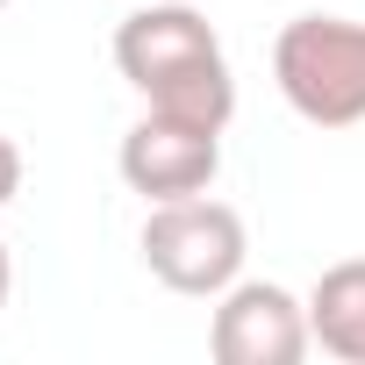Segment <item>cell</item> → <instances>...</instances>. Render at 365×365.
Masks as SVG:
<instances>
[{"instance_id":"obj_1","label":"cell","mask_w":365,"mask_h":365,"mask_svg":"<svg viewBox=\"0 0 365 365\" xmlns=\"http://www.w3.org/2000/svg\"><path fill=\"white\" fill-rule=\"evenodd\" d=\"M115 72L143 93V108L187 115L208 129H230L237 115V72L222 58V36L187 0H143L115 29Z\"/></svg>"},{"instance_id":"obj_2","label":"cell","mask_w":365,"mask_h":365,"mask_svg":"<svg viewBox=\"0 0 365 365\" xmlns=\"http://www.w3.org/2000/svg\"><path fill=\"white\" fill-rule=\"evenodd\" d=\"M279 101L315 129L365 122V22L351 15H294L272 36Z\"/></svg>"},{"instance_id":"obj_3","label":"cell","mask_w":365,"mask_h":365,"mask_svg":"<svg viewBox=\"0 0 365 365\" xmlns=\"http://www.w3.org/2000/svg\"><path fill=\"white\" fill-rule=\"evenodd\" d=\"M143 265L158 287L187 294V301H215L244 279V215L230 201L187 194V201H150L143 215Z\"/></svg>"},{"instance_id":"obj_4","label":"cell","mask_w":365,"mask_h":365,"mask_svg":"<svg viewBox=\"0 0 365 365\" xmlns=\"http://www.w3.org/2000/svg\"><path fill=\"white\" fill-rule=\"evenodd\" d=\"M122 165V187L143 194V201H187V194H208L215 172H222V129L208 122H187V115H165V108H143L115 150Z\"/></svg>"},{"instance_id":"obj_5","label":"cell","mask_w":365,"mask_h":365,"mask_svg":"<svg viewBox=\"0 0 365 365\" xmlns=\"http://www.w3.org/2000/svg\"><path fill=\"white\" fill-rule=\"evenodd\" d=\"M208 351L215 365H301L315 351L308 301H294L279 279H237L230 294H215Z\"/></svg>"},{"instance_id":"obj_6","label":"cell","mask_w":365,"mask_h":365,"mask_svg":"<svg viewBox=\"0 0 365 365\" xmlns=\"http://www.w3.org/2000/svg\"><path fill=\"white\" fill-rule=\"evenodd\" d=\"M308 329L329 358L344 365H365V258H344L315 279L308 294Z\"/></svg>"},{"instance_id":"obj_7","label":"cell","mask_w":365,"mask_h":365,"mask_svg":"<svg viewBox=\"0 0 365 365\" xmlns=\"http://www.w3.org/2000/svg\"><path fill=\"white\" fill-rule=\"evenodd\" d=\"M15 194H22V150H15V136H0V208Z\"/></svg>"},{"instance_id":"obj_8","label":"cell","mask_w":365,"mask_h":365,"mask_svg":"<svg viewBox=\"0 0 365 365\" xmlns=\"http://www.w3.org/2000/svg\"><path fill=\"white\" fill-rule=\"evenodd\" d=\"M8 294H15V258H8V244H0V308H8Z\"/></svg>"},{"instance_id":"obj_9","label":"cell","mask_w":365,"mask_h":365,"mask_svg":"<svg viewBox=\"0 0 365 365\" xmlns=\"http://www.w3.org/2000/svg\"><path fill=\"white\" fill-rule=\"evenodd\" d=\"M0 8H8V0H0Z\"/></svg>"}]
</instances>
